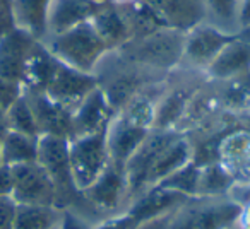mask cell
<instances>
[{"instance_id": "17", "label": "cell", "mask_w": 250, "mask_h": 229, "mask_svg": "<svg viewBox=\"0 0 250 229\" xmlns=\"http://www.w3.org/2000/svg\"><path fill=\"white\" fill-rule=\"evenodd\" d=\"M91 24L94 26L100 38L106 45L108 52H115L132 39L129 24L113 2L101 5V9L91 19Z\"/></svg>"}, {"instance_id": "10", "label": "cell", "mask_w": 250, "mask_h": 229, "mask_svg": "<svg viewBox=\"0 0 250 229\" xmlns=\"http://www.w3.org/2000/svg\"><path fill=\"white\" fill-rule=\"evenodd\" d=\"M26 99L35 114L40 135H55L70 139L72 111L50 99L42 91H24Z\"/></svg>"}, {"instance_id": "4", "label": "cell", "mask_w": 250, "mask_h": 229, "mask_svg": "<svg viewBox=\"0 0 250 229\" xmlns=\"http://www.w3.org/2000/svg\"><path fill=\"white\" fill-rule=\"evenodd\" d=\"M36 163L46 171L55 188V207L65 210L79 195L69 159V139L55 135L38 137Z\"/></svg>"}, {"instance_id": "14", "label": "cell", "mask_w": 250, "mask_h": 229, "mask_svg": "<svg viewBox=\"0 0 250 229\" xmlns=\"http://www.w3.org/2000/svg\"><path fill=\"white\" fill-rule=\"evenodd\" d=\"M101 5L89 0H52L46 14V38L91 21Z\"/></svg>"}, {"instance_id": "33", "label": "cell", "mask_w": 250, "mask_h": 229, "mask_svg": "<svg viewBox=\"0 0 250 229\" xmlns=\"http://www.w3.org/2000/svg\"><path fill=\"white\" fill-rule=\"evenodd\" d=\"M238 21H240V31L250 26V0H240Z\"/></svg>"}, {"instance_id": "38", "label": "cell", "mask_w": 250, "mask_h": 229, "mask_svg": "<svg viewBox=\"0 0 250 229\" xmlns=\"http://www.w3.org/2000/svg\"><path fill=\"white\" fill-rule=\"evenodd\" d=\"M5 164H4V157H2V147H0V170L4 168Z\"/></svg>"}, {"instance_id": "13", "label": "cell", "mask_w": 250, "mask_h": 229, "mask_svg": "<svg viewBox=\"0 0 250 229\" xmlns=\"http://www.w3.org/2000/svg\"><path fill=\"white\" fill-rule=\"evenodd\" d=\"M167 28L190 31L206 21L202 0H143Z\"/></svg>"}, {"instance_id": "23", "label": "cell", "mask_w": 250, "mask_h": 229, "mask_svg": "<svg viewBox=\"0 0 250 229\" xmlns=\"http://www.w3.org/2000/svg\"><path fill=\"white\" fill-rule=\"evenodd\" d=\"M202 4L206 11V22L228 35H238L240 0H202Z\"/></svg>"}, {"instance_id": "9", "label": "cell", "mask_w": 250, "mask_h": 229, "mask_svg": "<svg viewBox=\"0 0 250 229\" xmlns=\"http://www.w3.org/2000/svg\"><path fill=\"white\" fill-rule=\"evenodd\" d=\"M149 132L151 129H146V127H141L137 123L130 122L122 113L115 114L110 125H108L106 132H104L110 163L124 168L125 163L136 153L137 147L143 144V140L146 139V135Z\"/></svg>"}, {"instance_id": "37", "label": "cell", "mask_w": 250, "mask_h": 229, "mask_svg": "<svg viewBox=\"0 0 250 229\" xmlns=\"http://www.w3.org/2000/svg\"><path fill=\"white\" fill-rule=\"evenodd\" d=\"M89 2H94V4H110L113 0H89Z\"/></svg>"}, {"instance_id": "12", "label": "cell", "mask_w": 250, "mask_h": 229, "mask_svg": "<svg viewBox=\"0 0 250 229\" xmlns=\"http://www.w3.org/2000/svg\"><path fill=\"white\" fill-rule=\"evenodd\" d=\"M115 116L100 87L93 91L76 110L72 111V132L70 139L104 132Z\"/></svg>"}, {"instance_id": "2", "label": "cell", "mask_w": 250, "mask_h": 229, "mask_svg": "<svg viewBox=\"0 0 250 229\" xmlns=\"http://www.w3.org/2000/svg\"><path fill=\"white\" fill-rule=\"evenodd\" d=\"M184 45V31L163 28L143 38L130 39L113 53L127 63L153 70V72H165L182 63Z\"/></svg>"}, {"instance_id": "21", "label": "cell", "mask_w": 250, "mask_h": 229, "mask_svg": "<svg viewBox=\"0 0 250 229\" xmlns=\"http://www.w3.org/2000/svg\"><path fill=\"white\" fill-rule=\"evenodd\" d=\"M2 157L5 166L35 163L38 156V137L24 135L18 132H7V135L0 140Z\"/></svg>"}, {"instance_id": "32", "label": "cell", "mask_w": 250, "mask_h": 229, "mask_svg": "<svg viewBox=\"0 0 250 229\" xmlns=\"http://www.w3.org/2000/svg\"><path fill=\"white\" fill-rule=\"evenodd\" d=\"M173 212V210H171ZM170 212V214H171ZM170 214L160 215V217H154L151 221L141 222L136 229H168V221H170Z\"/></svg>"}, {"instance_id": "1", "label": "cell", "mask_w": 250, "mask_h": 229, "mask_svg": "<svg viewBox=\"0 0 250 229\" xmlns=\"http://www.w3.org/2000/svg\"><path fill=\"white\" fill-rule=\"evenodd\" d=\"M243 217V205L231 195H195L170 214L168 229H229Z\"/></svg>"}, {"instance_id": "18", "label": "cell", "mask_w": 250, "mask_h": 229, "mask_svg": "<svg viewBox=\"0 0 250 229\" xmlns=\"http://www.w3.org/2000/svg\"><path fill=\"white\" fill-rule=\"evenodd\" d=\"M194 153H192L190 142L184 139V135H178L163 153L158 156V159L154 161V164L151 166L149 174L146 180V190L154 185L161 183L165 178H168L170 174H173L175 171H178L180 168H184L187 163H190Z\"/></svg>"}, {"instance_id": "20", "label": "cell", "mask_w": 250, "mask_h": 229, "mask_svg": "<svg viewBox=\"0 0 250 229\" xmlns=\"http://www.w3.org/2000/svg\"><path fill=\"white\" fill-rule=\"evenodd\" d=\"M12 4L18 28L43 41L46 38V14L52 0H12Z\"/></svg>"}, {"instance_id": "39", "label": "cell", "mask_w": 250, "mask_h": 229, "mask_svg": "<svg viewBox=\"0 0 250 229\" xmlns=\"http://www.w3.org/2000/svg\"><path fill=\"white\" fill-rule=\"evenodd\" d=\"M229 229H243V226H242V221L238 222V224H235V226H231Z\"/></svg>"}, {"instance_id": "27", "label": "cell", "mask_w": 250, "mask_h": 229, "mask_svg": "<svg viewBox=\"0 0 250 229\" xmlns=\"http://www.w3.org/2000/svg\"><path fill=\"white\" fill-rule=\"evenodd\" d=\"M22 94H24V87H22L21 82L0 77V108L2 110H7Z\"/></svg>"}, {"instance_id": "16", "label": "cell", "mask_w": 250, "mask_h": 229, "mask_svg": "<svg viewBox=\"0 0 250 229\" xmlns=\"http://www.w3.org/2000/svg\"><path fill=\"white\" fill-rule=\"evenodd\" d=\"M247 72H250V43L238 36L219 52V55L206 70L209 79L221 82L235 79Z\"/></svg>"}, {"instance_id": "28", "label": "cell", "mask_w": 250, "mask_h": 229, "mask_svg": "<svg viewBox=\"0 0 250 229\" xmlns=\"http://www.w3.org/2000/svg\"><path fill=\"white\" fill-rule=\"evenodd\" d=\"M137 226H139V222L136 221L134 215H130L129 212H122V214L100 221L93 226V229H136Z\"/></svg>"}, {"instance_id": "35", "label": "cell", "mask_w": 250, "mask_h": 229, "mask_svg": "<svg viewBox=\"0 0 250 229\" xmlns=\"http://www.w3.org/2000/svg\"><path fill=\"white\" fill-rule=\"evenodd\" d=\"M9 132V127H7V116H5V110L0 108V140L4 139Z\"/></svg>"}, {"instance_id": "24", "label": "cell", "mask_w": 250, "mask_h": 229, "mask_svg": "<svg viewBox=\"0 0 250 229\" xmlns=\"http://www.w3.org/2000/svg\"><path fill=\"white\" fill-rule=\"evenodd\" d=\"M235 185V178L225 166L209 163L201 166L197 195H228Z\"/></svg>"}, {"instance_id": "25", "label": "cell", "mask_w": 250, "mask_h": 229, "mask_svg": "<svg viewBox=\"0 0 250 229\" xmlns=\"http://www.w3.org/2000/svg\"><path fill=\"white\" fill-rule=\"evenodd\" d=\"M5 116H7L9 132H18V134H24V135L40 137L35 114H33L29 101L26 99L24 94H22L19 99H16L14 103L5 110Z\"/></svg>"}, {"instance_id": "29", "label": "cell", "mask_w": 250, "mask_h": 229, "mask_svg": "<svg viewBox=\"0 0 250 229\" xmlns=\"http://www.w3.org/2000/svg\"><path fill=\"white\" fill-rule=\"evenodd\" d=\"M18 204L11 195H0V229H14Z\"/></svg>"}, {"instance_id": "31", "label": "cell", "mask_w": 250, "mask_h": 229, "mask_svg": "<svg viewBox=\"0 0 250 229\" xmlns=\"http://www.w3.org/2000/svg\"><path fill=\"white\" fill-rule=\"evenodd\" d=\"M93 226L94 224H91L89 221L77 215L76 212L65 209L62 212V219H60V224L57 229H93Z\"/></svg>"}, {"instance_id": "7", "label": "cell", "mask_w": 250, "mask_h": 229, "mask_svg": "<svg viewBox=\"0 0 250 229\" xmlns=\"http://www.w3.org/2000/svg\"><path fill=\"white\" fill-rule=\"evenodd\" d=\"M236 36L238 35H228L206 21L201 22L185 33L182 63H187L190 69L206 72L212 60L219 55V52Z\"/></svg>"}, {"instance_id": "3", "label": "cell", "mask_w": 250, "mask_h": 229, "mask_svg": "<svg viewBox=\"0 0 250 229\" xmlns=\"http://www.w3.org/2000/svg\"><path fill=\"white\" fill-rule=\"evenodd\" d=\"M43 43L59 62L86 74L96 72L101 60L110 53L91 21L60 35L48 36Z\"/></svg>"}, {"instance_id": "26", "label": "cell", "mask_w": 250, "mask_h": 229, "mask_svg": "<svg viewBox=\"0 0 250 229\" xmlns=\"http://www.w3.org/2000/svg\"><path fill=\"white\" fill-rule=\"evenodd\" d=\"M199 173H201V166L192 159L190 163H187L184 168L175 171L173 174L165 178V180L158 185L165 188H170V190L180 191V193L188 195V197H195V195H197V187H199ZM154 187H156V185H154Z\"/></svg>"}, {"instance_id": "11", "label": "cell", "mask_w": 250, "mask_h": 229, "mask_svg": "<svg viewBox=\"0 0 250 229\" xmlns=\"http://www.w3.org/2000/svg\"><path fill=\"white\" fill-rule=\"evenodd\" d=\"M36 41L40 39L21 28H16L9 35L2 36L0 38V77L22 84L26 65Z\"/></svg>"}, {"instance_id": "19", "label": "cell", "mask_w": 250, "mask_h": 229, "mask_svg": "<svg viewBox=\"0 0 250 229\" xmlns=\"http://www.w3.org/2000/svg\"><path fill=\"white\" fill-rule=\"evenodd\" d=\"M59 60L50 53L43 41H36L31 55H29L28 65H26L22 87L24 91H45L55 72Z\"/></svg>"}, {"instance_id": "5", "label": "cell", "mask_w": 250, "mask_h": 229, "mask_svg": "<svg viewBox=\"0 0 250 229\" xmlns=\"http://www.w3.org/2000/svg\"><path fill=\"white\" fill-rule=\"evenodd\" d=\"M104 132L69 139L70 170L79 191L89 188L110 164Z\"/></svg>"}, {"instance_id": "6", "label": "cell", "mask_w": 250, "mask_h": 229, "mask_svg": "<svg viewBox=\"0 0 250 229\" xmlns=\"http://www.w3.org/2000/svg\"><path fill=\"white\" fill-rule=\"evenodd\" d=\"M11 197L18 205H50L55 207V188L38 163L11 166Z\"/></svg>"}, {"instance_id": "22", "label": "cell", "mask_w": 250, "mask_h": 229, "mask_svg": "<svg viewBox=\"0 0 250 229\" xmlns=\"http://www.w3.org/2000/svg\"><path fill=\"white\" fill-rule=\"evenodd\" d=\"M62 212L50 205H18L14 229H57Z\"/></svg>"}, {"instance_id": "8", "label": "cell", "mask_w": 250, "mask_h": 229, "mask_svg": "<svg viewBox=\"0 0 250 229\" xmlns=\"http://www.w3.org/2000/svg\"><path fill=\"white\" fill-rule=\"evenodd\" d=\"M96 87L98 77L94 74L81 72V70H76L65 63L59 62L48 86L45 87L43 93L55 103L74 111Z\"/></svg>"}, {"instance_id": "30", "label": "cell", "mask_w": 250, "mask_h": 229, "mask_svg": "<svg viewBox=\"0 0 250 229\" xmlns=\"http://www.w3.org/2000/svg\"><path fill=\"white\" fill-rule=\"evenodd\" d=\"M18 28L12 0H0V38Z\"/></svg>"}, {"instance_id": "36", "label": "cell", "mask_w": 250, "mask_h": 229, "mask_svg": "<svg viewBox=\"0 0 250 229\" xmlns=\"http://www.w3.org/2000/svg\"><path fill=\"white\" fill-rule=\"evenodd\" d=\"M238 38H242V39H245V41L250 43V26L245 29H242V31L238 33Z\"/></svg>"}, {"instance_id": "34", "label": "cell", "mask_w": 250, "mask_h": 229, "mask_svg": "<svg viewBox=\"0 0 250 229\" xmlns=\"http://www.w3.org/2000/svg\"><path fill=\"white\" fill-rule=\"evenodd\" d=\"M11 170L9 166H4L0 170V195H11Z\"/></svg>"}, {"instance_id": "15", "label": "cell", "mask_w": 250, "mask_h": 229, "mask_svg": "<svg viewBox=\"0 0 250 229\" xmlns=\"http://www.w3.org/2000/svg\"><path fill=\"white\" fill-rule=\"evenodd\" d=\"M187 198L188 195H184L180 191H175L170 190V188L156 185V187L147 188L141 195H137L130 202V205L127 207L125 212L134 215L136 221L141 224V222L151 221V219L160 217V215L170 214L171 210H175Z\"/></svg>"}]
</instances>
